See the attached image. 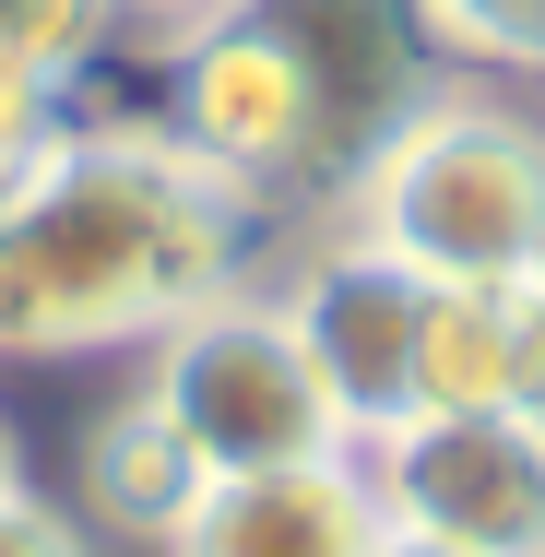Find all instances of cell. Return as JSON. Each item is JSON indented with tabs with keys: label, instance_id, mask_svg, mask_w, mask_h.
<instances>
[{
	"label": "cell",
	"instance_id": "cell-1",
	"mask_svg": "<svg viewBox=\"0 0 545 557\" xmlns=\"http://www.w3.org/2000/svg\"><path fill=\"white\" fill-rule=\"evenodd\" d=\"M249 261V202L154 131H60L0 225V356L154 344Z\"/></svg>",
	"mask_w": 545,
	"mask_h": 557
},
{
	"label": "cell",
	"instance_id": "cell-2",
	"mask_svg": "<svg viewBox=\"0 0 545 557\" xmlns=\"http://www.w3.org/2000/svg\"><path fill=\"white\" fill-rule=\"evenodd\" d=\"M332 225L428 285H545V108L498 72H450L344 190Z\"/></svg>",
	"mask_w": 545,
	"mask_h": 557
},
{
	"label": "cell",
	"instance_id": "cell-3",
	"mask_svg": "<svg viewBox=\"0 0 545 557\" xmlns=\"http://www.w3.org/2000/svg\"><path fill=\"white\" fill-rule=\"evenodd\" d=\"M154 143H178L225 202H332L344 190V131L309 72V48L285 36L273 0H225L202 24L166 36V84H154Z\"/></svg>",
	"mask_w": 545,
	"mask_h": 557
},
{
	"label": "cell",
	"instance_id": "cell-4",
	"mask_svg": "<svg viewBox=\"0 0 545 557\" xmlns=\"http://www.w3.org/2000/svg\"><path fill=\"white\" fill-rule=\"evenodd\" d=\"M166 428L202 450V474H285V462H344L356 428L309 368V344L285 321V297L225 285L214 309H190L178 333H154V380Z\"/></svg>",
	"mask_w": 545,
	"mask_h": 557
},
{
	"label": "cell",
	"instance_id": "cell-5",
	"mask_svg": "<svg viewBox=\"0 0 545 557\" xmlns=\"http://www.w3.org/2000/svg\"><path fill=\"white\" fill-rule=\"evenodd\" d=\"M392 534L474 557H545V440L522 416H404L356 450Z\"/></svg>",
	"mask_w": 545,
	"mask_h": 557
},
{
	"label": "cell",
	"instance_id": "cell-6",
	"mask_svg": "<svg viewBox=\"0 0 545 557\" xmlns=\"http://www.w3.org/2000/svg\"><path fill=\"white\" fill-rule=\"evenodd\" d=\"M273 297H285V321H297V344H309V368L332 380V404H344L356 450L380 440V428H404V416H416L428 273H404L392 249H368V237H344V225H332L321 249L273 285Z\"/></svg>",
	"mask_w": 545,
	"mask_h": 557
},
{
	"label": "cell",
	"instance_id": "cell-7",
	"mask_svg": "<svg viewBox=\"0 0 545 557\" xmlns=\"http://www.w3.org/2000/svg\"><path fill=\"white\" fill-rule=\"evenodd\" d=\"M380 486L368 462H285V474H214L166 557H380Z\"/></svg>",
	"mask_w": 545,
	"mask_h": 557
},
{
	"label": "cell",
	"instance_id": "cell-8",
	"mask_svg": "<svg viewBox=\"0 0 545 557\" xmlns=\"http://www.w3.org/2000/svg\"><path fill=\"white\" fill-rule=\"evenodd\" d=\"M214 474H202V450L166 428V404L154 392H131L108 428H84V510L108 522V534H143V546H166L178 522H190V498H202Z\"/></svg>",
	"mask_w": 545,
	"mask_h": 557
},
{
	"label": "cell",
	"instance_id": "cell-9",
	"mask_svg": "<svg viewBox=\"0 0 545 557\" xmlns=\"http://www.w3.org/2000/svg\"><path fill=\"white\" fill-rule=\"evenodd\" d=\"M522 309H534V285H428L416 416H510V380H522Z\"/></svg>",
	"mask_w": 545,
	"mask_h": 557
},
{
	"label": "cell",
	"instance_id": "cell-10",
	"mask_svg": "<svg viewBox=\"0 0 545 557\" xmlns=\"http://www.w3.org/2000/svg\"><path fill=\"white\" fill-rule=\"evenodd\" d=\"M404 12L450 72H498V84L545 72V0H404Z\"/></svg>",
	"mask_w": 545,
	"mask_h": 557
},
{
	"label": "cell",
	"instance_id": "cell-11",
	"mask_svg": "<svg viewBox=\"0 0 545 557\" xmlns=\"http://www.w3.org/2000/svg\"><path fill=\"white\" fill-rule=\"evenodd\" d=\"M119 36V0H0V48L48 84H84Z\"/></svg>",
	"mask_w": 545,
	"mask_h": 557
},
{
	"label": "cell",
	"instance_id": "cell-12",
	"mask_svg": "<svg viewBox=\"0 0 545 557\" xmlns=\"http://www.w3.org/2000/svg\"><path fill=\"white\" fill-rule=\"evenodd\" d=\"M60 96H72V84H48V72H24V60L0 48V154H12V166H36V154L72 131V108H60Z\"/></svg>",
	"mask_w": 545,
	"mask_h": 557
},
{
	"label": "cell",
	"instance_id": "cell-13",
	"mask_svg": "<svg viewBox=\"0 0 545 557\" xmlns=\"http://www.w3.org/2000/svg\"><path fill=\"white\" fill-rule=\"evenodd\" d=\"M0 557H84V522L48 510L36 486H12V498H0Z\"/></svg>",
	"mask_w": 545,
	"mask_h": 557
},
{
	"label": "cell",
	"instance_id": "cell-14",
	"mask_svg": "<svg viewBox=\"0 0 545 557\" xmlns=\"http://www.w3.org/2000/svg\"><path fill=\"white\" fill-rule=\"evenodd\" d=\"M510 416L545 440V285H534V309H522V380H510Z\"/></svg>",
	"mask_w": 545,
	"mask_h": 557
},
{
	"label": "cell",
	"instance_id": "cell-15",
	"mask_svg": "<svg viewBox=\"0 0 545 557\" xmlns=\"http://www.w3.org/2000/svg\"><path fill=\"white\" fill-rule=\"evenodd\" d=\"M119 12H143V24H166V36H178V24H202V12H225V0H119Z\"/></svg>",
	"mask_w": 545,
	"mask_h": 557
},
{
	"label": "cell",
	"instance_id": "cell-16",
	"mask_svg": "<svg viewBox=\"0 0 545 557\" xmlns=\"http://www.w3.org/2000/svg\"><path fill=\"white\" fill-rule=\"evenodd\" d=\"M380 557H474V546H428V534H380Z\"/></svg>",
	"mask_w": 545,
	"mask_h": 557
},
{
	"label": "cell",
	"instance_id": "cell-17",
	"mask_svg": "<svg viewBox=\"0 0 545 557\" xmlns=\"http://www.w3.org/2000/svg\"><path fill=\"white\" fill-rule=\"evenodd\" d=\"M24 486V440H12V416H0V498Z\"/></svg>",
	"mask_w": 545,
	"mask_h": 557
},
{
	"label": "cell",
	"instance_id": "cell-18",
	"mask_svg": "<svg viewBox=\"0 0 545 557\" xmlns=\"http://www.w3.org/2000/svg\"><path fill=\"white\" fill-rule=\"evenodd\" d=\"M24 178H36V166H12V154H0V225H12V202H24Z\"/></svg>",
	"mask_w": 545,
	"mask_h": 557
}]
</instances>
